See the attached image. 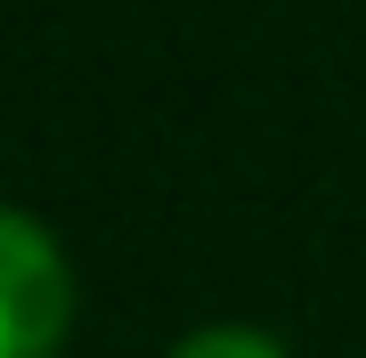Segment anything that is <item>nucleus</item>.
Returning <instances> with one entry per match:
<instances>
[{"label": "nucleus", "mask_w": 366, "mask_h": 358, "mask_svg": "<svg viewBox=\"0 0 366 358\" xmlns=\"http://www.w3.org/2000/svg\"><path fill=\"white\" fill-rule=\"evenodd\" d=\"M171 358H285L269 342V334H252V326H204V334H187Z\"/></svg>", "instance_id": "nucleus-2"}, {"label": "nucleus", "mask_w": 366, "mask_h": 358, "mask_svg": "<svg viewBox=\"0 0 366 358\" xmlns=\"http://www.w3.org/2000/svg\"><path fill=\"white\" fill-rule=\"evenodd\" d=\"M74 318V277L25 212H0V358H49Z\"/></svg>", "instance_id": "nucleus-1"}]
</instances>
